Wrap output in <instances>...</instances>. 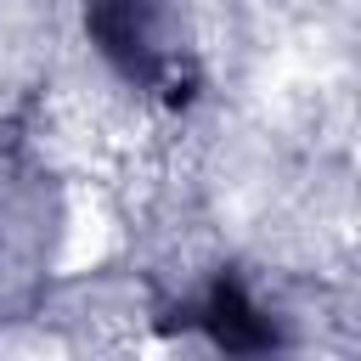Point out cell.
I'll return each instance as SVG.
<instances>
[{
	"label": "cell",
	"instance_id": "6da1fadb",
	"mask_svg": "<svg viewBox=\"0 0 361 361\" xmlns=\"http://www.w3.org/2000/svg\"><path fill=\"white\" fill-rule=\"evenodd\" d=\"M85 28L118 79L152 96H192V45L175 0H85Z\"/></svg>",
	"mask_w": 361,
	"mask_h": 361
},
{
	"label": "cell",
	"instance_id": "7a4b0ae2",
	"mask_svg": "<svg viewBox=\"0 0 361 361\" xmlns=\"http://www.w3.org/2000/svg\"><path fill=\"white\" fill-rule=\"evenodd\" d=\"M197 316H203V327H209L226 350H265V344H276V327L259 316V305H254L237 282H214Z\"/></svg>",
	"mask_w": 361,
	"mask_h": 361
}]
</instances>
